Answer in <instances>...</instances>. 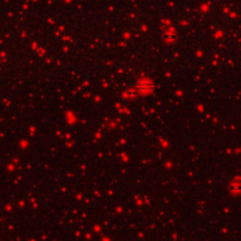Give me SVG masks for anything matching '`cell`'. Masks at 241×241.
<instances>
[{
	"label": "cell",
	"instance_id": "6da1fadb",
	"mask_svg": "<svg viewBox=\"0 0 241 241\" xmlns=\"http://www.w3.org/2000/svg\"><path fill=\"white\" fill-rule=\"evenodd\" d=\"M154 84L152 82H148V81H141V82H138L135 85V91L136 92H141V93H149L154 89Z\"/></svg>",
	"mask_w": 241,
	"mask_h": 241
},
{
	"label": "cell",
	"instance_id": "7a4b0ae2",
	"mask_svg": "<svg viewBox=\"0 0 241 241\" xmlns=\"http://www.w3.org/2000/svg\"><path fill=\"white\" fill-rule=\"evenodd\" d=\"M231 189H232V191H234L235 193H238L240 188H239V185H238V183H234V185H232V186H231Z\"/></svg>",
	"mask_w": 241,
	"mask_h": 241
},
{
	"label": "cell",
	"instance_id": "3957f363",
	"mask_svg": "<svg viewBox=\"0 0 241 241\" xmlns=\"http://www.w3.org/2000/svg\"><path fill=\"white\" fill-rule=\"evenodd\" d=\"M136 91L135 89H133V91H129V92H127V95H129V96H134V95H136Z\"/></svg>",
	"mask_w": 241,
	"mask_h": 241
}]
</instances>
